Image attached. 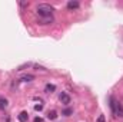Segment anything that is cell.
<instances>
[{
    "instance_id": "5bb4252c",
    "label": "cell",
    "mask_w": 123,
    "mask_h": 122,
    "mask_svg": "<svg viewBox=\"0 0 123 122\" xmlns=\"http://www.w3.org/2000/svg\"><path fill=\"white\" fill-rule=\"evenodd\" d=\"M63 114H64V115H70V114H72V109H66Z\"/></svg>"
},
{
    "instance_id": "9c48e42d",
    "label": "cell",
    "mask_w": 123,
    "mask_h": 122,
    "mask_svg": "<svg viewBox=\"0 0 123 122\" xmlns=\"http://www.w3.org/2000/svg\"><path fill=\"white\" fill-rule=\"evenodd\" d=\"M47 118H49L50 121H53V119H56V118H57V112H56V111H50V112L47 114Z\"/></svg>"
},
{
    "instance_id": "8fae6325",
    "label": "cell",
    "mask_w": 123,
    "mask_h": 122,
    "mask_svg": "<svg viewBox=\"0 0 123 122\" xmlns=\"http://www.w3.org/2000/svg\"><path fill=\"white\" fill-rule=\"evenodd\" d=\"M34 109H36V111H42V109H43V103H37V105H34Z\"/></svg>"
},
{
    "instance_id": "5b68a950",
    "label": "cell",
    "mask_w": 123,
    "mask_h": 122,
    "mask_svg": "<svg viewBox=\"0 0 123 122\" xmlns=\"http://www.w3.org/2000/svg\"><path fill=\"white\" fill-rule=\"evenodd\" d=\"M55 91H56V86L52 85V83H47V85L44 86V92H46V93H53Z\"/></svg>"
},
{
    "instance_id": "9a60e30c",
    "label": "cell",
    "mask_w": 123,
    "mask_h": 122,
    "mask_svg": "<svg viewBox=\"0 0 123 122\" xmlns=\"http://www.w3.org/2000/svg\"><path fill=\"white\" fill-rule=\"evenodd\" d=\"M34 122H43V119H42V118H39V116H37V118H34Z\"/></svg>"
},
{
    "instance_id": "ba28073f",
    "label": "cell",
    "mask_w": 123,
    "mask_h": 122,
    "mask_svg": "<svg viewBox=\"0 0 123 122\" xmlns=\"http://www.w3.org/2000/svg\"><path fill=\"white\" fill-rule=\"evenodd\" d=\"M77 7H79V3L77 1H69L67 3V9H70V10L72 9H77Z\"/></svg>"
},
{
    "instance_id": "52a82bcc",
    "label": "cell",
    "mask_w": 123,
    "mask_h": 122,
    "mask_svg": "<svg viewBox=\"0 0 123 122\" xmlns=\"http://www.w3.org/2000/svg\"><path fill=\"white\" fill-rule=\"evenodd\" d=\"M34 79V76L33 75H25V76H22V79L20 81H23V82H31Z\"/></svg>"
},
{
    "instance_id": "277c9868",
    "label": "cell",
    "mask_w": 123,
    "mask_h": 122,
    "mask_svg": "<svg viewBox=\"0 0 123 122\" xmlns=\"http://www.w3.org/2000/svg\"><path fill=\"white\" fill-rule=\"evenodd\" d=\"M27 119H29V114H27L26 111H22L20 115H19V121L20 122H27Z\"/></svg>"
},
{
    "instance_id": "3957f363",
    "label": "cell",
    "mask_w": 123,
    "mask_h": 122,
    "mask_svg": "<svg viewBox=\"0 0 123 122\" xmlns=\"http://www.w3.org/2000/svg\"><path fill=\"white\" fill-rule=\"evenodd\" d=\"M59 99H60L62 103H64V105H67V103H70V96L66 93V92H62L60 96H59Z\"/></svg>"
},
{
    "instance_id": "6da1fadb",
    "label": "cell",
    "mask_w": 123,
    "mask_h": 122,
    "mask_svg": "<svg viewBox=\"0 0 123 122\" xmlns=\"http://www.w3.org/2000/svg\"><path fill=\"white\" fill-rule=\"evenodd\" d=\"M109 102H110V109L113 112L115 116H119V118H123V105L120 102H117L113 96L109 98Z\"/></svg>"
},
{
    "instance_id": "7a4b0ae2",
    "label": "cell",
    "mask_w": 123,
    "mask_h": 122,
    "mask_svg": "<svg viewBox=\"0 0 123 122\" xmlns=\"http://www.w3.org/2000/svg\"><path fill=\"white\" fill-rule=\"evenodd\" d=\"M53 12H55V9H53V6H50V4L42 3V4L37 6V13H39V16H40L42 19H43V17H52Z\"/></svg>"
},
{
    "instance_id": "4fadbf2b",
    "label": "cell",
    "mask_w": 123,
    "mask_h": 122,
    "mask_svg": "<svg viewBox=\"0 0 123 122\" xmlns=\"http://www.w3.org/2000/svg\"><path fill=\"white\" fill-rule=\"evenodd\" d=\"M20 6H22V7H27V6H29V3H26V1H22V3H20Z\"/></svg>"
},
{
    "instance_id": "30bf717a",
    "label": "cell",
    "mask_w": 123,
    "mask_h": 122,
    "mask_svg": "<svg viewBox=\"0 0 123 122\" xmlns=\"http://www.w3.org/2000/svg\"><path fill=\"white\" fill-rule=\"evenodd\" d=\"M0 108H1V109L7 108V99H4V98H0Z\"/></svg>"
},
{
    "instance_id": "7c38bea8",
    "label": "cell",
    "mask_w": 123,
    "mask_h": 122,
    "mask_svg": "<svg viewBox=\"0 0 123 122\" xmlns=\"http://www.w3.org/2000/svg\"><path fill=\"white\" fill-rule=\"evenodd\" d=\"M97 122H106V119H105V115H99V118H97Z\"/></svg>"
},
{
    "instance_id": "8992f818",
    "label": "cell",
    "mask_w": 123,
    "mask_h": 122,
    "mask_svg": "<svg viewBox=\"0 0 123 122\" xmlns=\"http://www.w3.org/2000/svg\"><path fill=\"white\" fill-rule=\"evenodd\" d=\"M53 22V16L52 17H43V19H40V25H49V23H52Z\"/></svg>"
}]
</instances>
